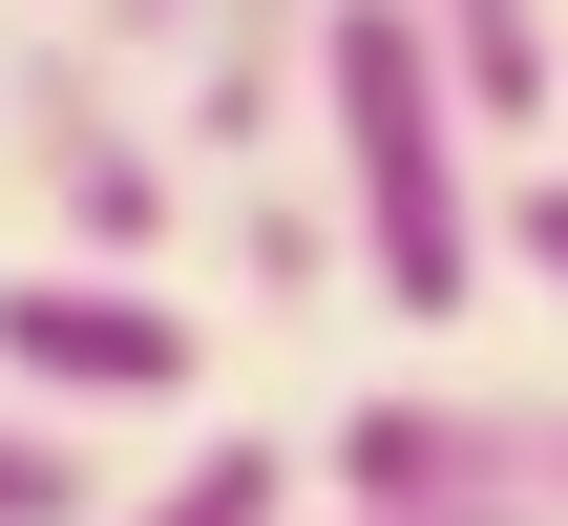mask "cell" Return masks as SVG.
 <instances>
[{
	"label": "cell",
	"instance_id": "obj_6",
	"mask_svg": "<svg viewBox=\"0 0 568 526\" xmlns=\"http://www.w3.org/2000/svg\"><path fill=\"white\" fill-rule=\"evenodd\" d=\"M422 21H443V63H464L485 127H548V105H568V21H548V0H422Z\"/></svg>",
	"mask_w": 568,
	"mask_h": 526
},
{
	"label": "cell",
	"instance_id": "obj_2",
	"mask_svg": "<svg viewBox=\"0 0 568 526\" xmlns=\"http://www.w3.org/2000/svg\"><path fill=\"white\" fill-rule=\"evenodd\" d=\"M0 169L42 190V232L63 253H105V274H169V232H190V148L126 105V63L63 21V42H21V84H0Z\"/></svg>",
	"mask_w": 568,
	"mask_h": 526
},
{
	"label": "cell",
	"instance_id": "obj_9",
	"mask_svg": "<svg viewBox=\"0 0 568 526\" xmlns=\"http://www.w3.org/2000/svg\"><path fill=\"white\" fill-rule=\"evenodd\" d=\"M232 274H253V295H337L358 253H337V211H316V190H253V211H232Z\"/></svg>",
	"mask_w": 568,
	"mask_h": 526
},
{
	"label": "cell",
	"instance_id": "obj_11",
	"mask_svg": "<svg viewBox=\"0 0 568 526\" xmlns=\"http://www.w3.org/2000/svg\"><path fill=\"white\" fill-rule=\"evenodd\" d=\"M84 42H105V63H169V42H190V0H84Z\"/></svg>",
	"mask_w": 568,
	"mask_h": 526
},
{
	"label": "cell",
	"instance_id": "obj_7",
	"mask_svg": "<svg viewBox=\"0 0 568 526\" xmlns=\"http://www.w3.org/2000/svg\"><path fill=\"white\" fill-rule=\"evenodd\" d=\"M105 526H295V464L274 443H190V464H148Z\"/></svg>",
	"mask_w": 568,
	"mask_h": 526
},
{
	"label": "cell",
	"instance_id": "obj_4",
	"mask_svg": "<svg viewBox=\"0 0 568 526\" xmlns=\"http://www.w3.org/2000/svg\"><path fill=\"white\" fill-rule=\"evenodd\" d=\"M337 506H548V401H464V380H379L337 443H316Z\"/></svg>",
	"mask_w": 568,
	"mask_h": 526
},
{
	"label": "cell",
	"instance_id": "obj_5",
	"mask_svg": "<svg viewBox=\"0 0 568 526\" xmlns=\"http://www.w3.org/2000/svg\"><path fill=\"white\" fill-rule=\"evenodd\" d=\"M316 21H337V0H190V42H169V148H274V105L316 84Z\"/></svg>",
	"mask_w": 568,
	"mask_h": 526
},
{
	"label": "cell",
	"instance_id": "obj_1",
	"mask_svg": "<svg viewBox=\"0 0 568 526\" xmlns=\"http://www.w3.org/2000/svg\"><path fill=\"white\" fill-rule=\"evenodd\" d=\"M316 148H337V253H358V295L379 316H464L485 274H506V190H485V105H464V63H443V21L422 0H337L316 21Z\"/></svg>",
	"mask_w": 568,
	"mask_h": 526
},
{
	"label": "cell",
	"instance_id": "obj_3",
	"mask_svg": "<svg viewBox=\"0 0 568 526\" xmlns=\"http://www.w3.org/2000/svg\"><path fill=\"white\" fill-rule=\"evenodd\" d=\"M0 401H42V422H190L211 401V316L169 274L42 253V274H0Z\"/></svg>",
	"mask_w": 568,
	"mask_h": 526
},
{
	"label": "cell",
	"instance_id": "obj_12",
	"mask_svg": "<svg viewBox=\"0 0 568 526\" xmlns=\"http://www.w3.org/2000/svg\"><path fill=\"white\" fill-rule=\"evenodd\" d=\"M316 526H400V506H316ZM422 526H568V506H422Z\"/></svg>",
	"mask_w": 568,
	"mask_h": 526
},
{
	"label": "cell",
	"instance_id": "obj_10",
	"mask_svg": "<svg viewBox=\"0 0 568 526\" xmlns=\"http://www.w3.org/2000/svg\"><path fill=\"white\" fill-rule=\"evenodd\" d=\"M506 274H527V295H568V169H548V190H506Z\"/></svg>",
	"mask_w": 568,
	"mask_h": 526
},
{
	"label": "cell",
	"instance_id": "obj_13",
	"mask_svg": "<svg viewBox=\"0 0 568 526\" xmlns=\"http://www.w3.org/2000/svg\"><path fill=\"white\" fill-rule=\"evenodd\" d=\"M548 506H568V401H548Z\"/></svg>",
	"mask_w": 568,
	"mask_h": 526
},
{
	"label": "cell",
	"instance_id": "obj_8",
	"mask_svg": "<svg viewBox=\"0 0 568 526\" xmlns=\"http://www.w3.org/2000/svg\"><path fill=\"white\" fill-rule=\"evenodd\" d=\"M0 526H105V443L42 422V401H0Z\"/></svg>",
	"mask_w": 568,
	"mask_h": 526
}]
</instances>
